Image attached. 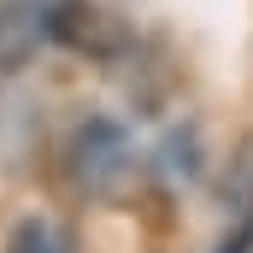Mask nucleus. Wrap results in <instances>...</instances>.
Here are the masks:
<instances>
[{"label": "nucleus", "instance_id": "f257e3e1", "mask_svg": "<svg viewBox=\"0 0 253 253\" xmlns=\"http://www.w3.org/2000/svg\"><path fill=\"white\" fill-rule=\"evenodd\" d=\"M65 165H71V177L83 189H112V183H124L129 165H135V135L118 118H88V124L71 135Z\"/></svg>", "mask_w": 253, "mask_h": 253}, {"label": "nucleus", "instance_id": "f03ea898", "mask_svg": "<svg viewBox=\"0 0 253 253\" xmlns=\"http://www.w3.org/2000/svg\"><path fill=\"white\" fill-rule=\"evenodd\" d=\"M59 6L65 0H0V71L6 65H24L53 36Z\"/></svg>", "mask_w": 253, "mask_h": 253}, {"label": "nucleus", "instance_id": "7ed1b4c3", "mask_svg": "<svg viewBox=\"0 0 253 253\" xmlns=\"http://www.w3.org/2000/svg\"><path fill=\"white\" fill-rule=\"evenodd\" d=\"M12 253H65V242L53 236V224L30 218V224H18V236H12Z\"/></svg>", "mask_w": 253, "mask_h": 253}]
</instances>
